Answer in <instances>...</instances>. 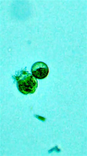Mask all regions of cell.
<instances>
[{"label":"cell","instance_id":"obj_1","mask_svg":"<svg viewBox=\"0 0 87 156\" xmlns=\"http://www.w3.org/2000/svg\"><path fill=\"white\" fill-rule=\"evenodd\" d=\"M14 78L18 91L24 94L34 93L38 87L37 79L26 70L18 71L16 74Z\"/></svg>","mask_w":87,"mask_h":156},{"label":"cell","instance_id":"obj_2","mask_svg":"<svg viewBox=\"0 0 87 156\" xmlns=\"http://www.w3.org/2000/svg\"><path fill=\"white\" fill-rule=\"evenodd\" d=\"M31 72L32 75L36 79L42 80L47 77L49 69L46 63L42 62H37L32 65Z\"/></svg>","mask_w":87,"mask_h":156}]
</instances>
